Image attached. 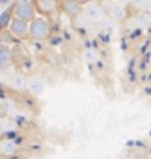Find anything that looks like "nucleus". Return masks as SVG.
I'll return each mask as SVG.
<instances>
[{"instance_id":"f257e3e1","label":"nucleus","mask_w":151,"mask_h":159,"mask_svg":"<svg viewBox=\"0 0 151 159\" xmlns=\"http://www.w3.org/2000/svg\"><path fill=\"white\" fill-rule=\"evenodd\" d=\"M51 34V24L47 16L37 15L29 22V40L34 41H44Z\"/></svg>"},{"instance_id":"2eb2a0df","label":"nucleus","mask_w":151,"mask_h":159,"mask_svg":"<svg viewBox=\"0 0 151 159\" xmlns=\"http://www.w3.org/2000/svg\"><path fill=\"white\" fill-rule=\"evenodd\" d=\"M7 125H9V121L6 118H3V116H0V137L7 131Z\"/></svg>"},{"instance_id":"f03ea898","label":"nucleus","mask_w":151,"mask_h":159,"mask_svg":"<svg viewBox=\"0 0 151 159\" xmlns=\"http://www.w3.org/2000/svg\"><path fill=\"white\" fill-rule=\"evenodd\" d=\"M11 7L13 18L22 19L27 22H31L34 18L37 16V11H35L32 0H15L11 5Z\"/></svg>"},{"instance_id":"aec40b11","label":"nucleus","mask_w":151,"mask_h":159,"mask_svg":"<svg viewBox=\"0 0 151 159\" xmlns=\"http://www.w3.org/2000/svg\"><path fill=\"white\" fill-rule=\"evenodd\" d=\"M118 3H120V5H123V6H128L129 5V0H116Z\"/></svg>"},{"instance_id":"9b49d317","label":"nucleus","mask_w":151,"mask_h":159,"mask_svg":"<svg viewBox=\"0 0 151 159\" xmlns=\"http://www.w3.org/2000/svg\"><path fill=\"white\" fill-rule=\"evenodd\" d=\"M134 21L138 28H147L151 25V12L150 11H140L134 16Z\"/></svg>"},{"instance_id":"9d476101","label":"nucleus","mask_w":151,"mask_h":159,"mask_svg":"<svg viewBox=\"0 0 151 159\" xmlns=\"http://www.w3.org/2000/svg\"><path fill=\"white\" fill-rule=\"evenodd\" d=\"M25 84H27V77L22 72H15L7 78V85L15 91L25 90Z\"/></svg>"},{"instance_id":"f8f14e48","label":"nucleus","mask_w":151,"mask_h":159,"mask_svg":"<svg viewBox=\"0 0 151 159\" xmlns=\"http://www.w3.org/2000/svg\"><path fill=\"white\" fill-rule=\"evenodd\" d=\"M12 18H13V15H12V7L9 6V7H6L5 11L0 13V30L7 28L12 21Z\"/></svg>"},{"instance_id":"7ed1b4c3","label":"nucleus","mask_w":151,"mask_h":159,"mask_svg":"<svg viewBox=\"0 0 151 159\" xmlns=\"http://www.w3.org/2000/svg\"><path fill=\"white\" fill-rule=\"evenodd\" d=\"M81 16L84 18L88 24H94V25H97L103 18L106 16V13H104L103 5L98 3V2H95V0H93V2H90V3H87V5L82 6Z\"/></svg>"},{"instance_id":"39448f33","label":"nucleus","mask_w":151,"mask_h":159,"mask_svg":"<svg viewBox=\"0 0 151 159\" xmlns=\"http://www.w3.org/2000/svg\"><path fill=\"white\" fill-rule=\"evenodd\" d=\"M7 30L12 33V35L18 40H28L29 39V22L18 19V18H12L11 24Z\"/></svg>"},{"instance_id":"dca6fc26","label":"nucleus","mask_w":151,"mask_h":159,"mask_svg":"<svg viewBox=\"0 0 151 159\" xmlns=\"http://www.w3.org/2000/svg\"><path fill=\"white\" fill-rule=\"evenodd\" d=\"M15 149H16V146H15L13 143H5V146H3V153L11 155L15 152Z\"/></svg>"},{"instance_id":"a211bd4d","label":"nucleus","mask_w":151,"mask_h":159,"mask_svg":"<svg viewBox=\"0 0 151 159\" xmlns=\"http://www.w3.org/2000/svg\"><path fill=\"white\" fill-rule=\"evenodd\" d=\"M3 146H5V142L2 140V137H0V156L3 155Z\"/></svg>"},{"instance_id":"f3484780","label":"nucleus","mask_w":151,"mask_h":159,"mask_svg":"<svg viewBox=\"0 0 151 159\" xmlns=\"http://www.w3.org/2000/svg\"><path fill=\"white\" fill-rule=\"evenodd\" d=\"M144 3H145V0H129V5L134 7H141Z\"/></svg>"},{"instance_id":"20e7f679","label":"nucleus","mask_w":151,"mask_h":159,"mask_svg":"<svg viewBox=\"0 0 151 159\" xmlns=\"http://www.w3.org/2000/svg\"><path fill=\"white\" fill-rule=\"evenodd\" d=\"M103 9H104L106 16L113 19L114 22H122V21H125L126 16H128L126 6L118 3L116 0H106L104 5H103Z\"/></svg>"},{"instance_id":"4be33fe9","label":"nucleus","mask_w":151,"mask_h":159,"mask_svg":"<svg viewBox=\"0 0 151 159\" xmlns=\"http://www.w3.org/2000/svg\"><path fill=\"white\" fill-rule=\"evenodd\" d=\"M2 46H3V43H2V41H0V49H2Z\"/></svg>"},{"instance_id":"6ab92c4d","label":"nucleus","mask_w":151,"mask_h":159,"mask_svg":"<svg viewBox=\"0 0 151 159\" xmlns=\"http://www.w3.org/2000/svg\"><path fill=\"white\" fill-rule=\"evenodd\" d=\"M9 3H12V0H0V5L2 6H7Z\"/></svg>"},{"instance_id":"ddd939ff","label":"nucleus","mask_w":151,"mask_h":159,"mask_svg":"<svg viewBox=\"0 0 151 159\" xmlns=\"http://www.w3.org/2000/svg\"><path fill=\"white\" fill-rule=\"evenodd\" d=\"M0 41L6 46H11L13 44V41H15V37L12 35V33L9 30H0Z\"/></svg>"},{"instance_id":"4468645a","label":"nucleus","mask_w":151,"mask_h":159,"mask_svg":"<svg viewBox=\"0 0 151 159\" xmlns=\"http://www.w3.org/2000/svg\"><path fill=\"white\" fill-rule=\"evenodd\" d=\"M114 21L113 19H110L109 16H104L103 19H101L100 22L97 24L98 27H100V30H103V31H112V28L114 27Z\"/></svg>"},{"instance_id":"6e6552de","label":"nucleus","mask_w":151,"mask_h":159,"mask_svg":"<svg viewBox=\"0 0 151 159\" xmlns=\"http://www.w3.org/2000/svg\"><path fill=\"white\" fill-rule=\"evenodd\" d=\"M25 91L34 97H40L44 94L45 91V83L43 78L40 77H29L27 78V84H25Z\"/></svg>"},{"instance_id":"412c9836","label":"nucleus","mask_w":151,"mask_h":159,"mask_svg":"<svg viewBox=\"0 0 151 159\" xmlns=\"http://www.w3.org/2000/svg\"><path fill=\"white\" fill-rule=\"evenodd\" d=\"M76 2H79L81 5L84 6V5H87V3H90V2H93V0H76Z\"/></svg>"},{"instance_id":"1a4fd4ad","label":"nucleus","mask_w":151,"mask_h":159,"mask_svg":"<svg viewBox=\"0 0 151 159\" xmlns=\"http://www.w3.org/2000/svg\"><path fill=\"white\" fill-rule=\"evenodd\" d=\"M13 55H12V46L3 44L0 49V69L7 71L13 65Z\"/></svg>"},{"instance_id":"0eeeda50","label":"nucleus","mask_w":151,"mask_h":159,"mask_svg":"<svg viewBox=\"0 0 151 159\" xmlns=\"http://www.w3.org/2000/svg\"><path fill=\"white\" fill-rule=\"evenodd\" d=\"M35 11L41 16H51L59 9V0H32Z\"/></svg>"},{"instance_id":"423d86ee","label":"nucleus","mask_w":151,"mask_h":159,"mask_svg":"<svg viewBox=\"0 0 151 159\" xmlns=\"http://www.w3.org/2000/svg\"><path fill=\"white\" fill-rule=\"evenodd\" d=\"M59 9L63 15L69 16L71 19H76L78 16H81L82 5L76 0H59Z\"/></svg>"}]
</instances>
